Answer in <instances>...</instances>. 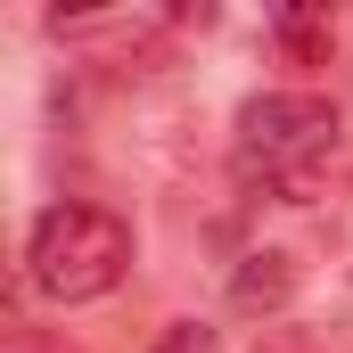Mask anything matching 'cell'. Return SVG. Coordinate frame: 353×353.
I'll list each match as a JSON object with an SVG mask.
<instances>
[{
    "label": "cell",
    "mask_w": 353,
    "mask_h": 353,
    "mask_svg": "<svg viewBox=\"0 0 353 353\" xmlns=\"http://www.w3.org/2000/svg\"><path fill=\"white\" fill-rule=\"evenodd\" d=\"M279 50L296 58V66H329V17L321 8H279Z\"/></svg>",
    "instance_id": "cell-4"
},
{
    "label": "cell",
    "mask_w": 353,
    "mask_h": 353,
    "mask_svg": "<svg viewBox=\"0 0 353 353\" xmlns=\"http://www.w3.org/2000/svg\"><path fill=\"white\" fill-rule=\"evenodd\" d=\"M123 271H132V222L107 214V205H83V197L50 205V214L33 222V239H25V279H33L41 296H58V304H99V296H115Z\"/></svg>",
    "instance_id": "cell-1"
},
{
    "label": "cell",
    "mask_w": 353,
    "mask_h": 353,
    "mask_svg": "<svg viewBox=\"0 0 353 353\" xmlns=\"http://www.w3.org/2000/svg\"><path fill=\"white\" fill-rule=\"evenodd\" d=\"M148 353H222V329H205V321H165Z\"/></svg>",
    "instance_id": "cell-5"
},
{
    "label": "cell",
    "mask_w": 353,
    "mask_h": 353,
    "mask_svg": "<svg viewBox=\"0 0 353 353\" xmlns=\"http://www.w3.org/2000/svg\"><path fill=\"white\" fill-rule=\"evenodd\" d=\"M329 148H337V99H321V90H255L239 107V165L304 173Z\"/></svg>",
    "instance_id": "cell-2"
},
{
    "label": "cell",
    "mask_w": 353,
    "mask_h": 353,
    "mask_svg": "<svg viewBox=\"0 0 353 353\" xmlns=\"http://www.w3.org/2000/svg\"><path fill=\"white\" fill-rule=\"evenodd\" d=\"M288 304H296V255H288V247L239 255V271H230V312L271 321V312H288Z\"/></svg>",
    "instance_id": "cell-3"
}]
</instances>
